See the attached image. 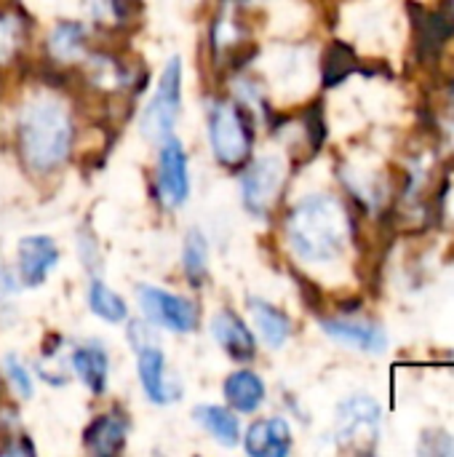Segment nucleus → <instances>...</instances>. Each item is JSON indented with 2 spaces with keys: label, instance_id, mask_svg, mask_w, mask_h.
<instances>
[{
  "label": "nucleus",
  "instance_id": "obj_1",
  "mask_svg": "<svg viewBox=\"0 0 454 457\" xmlns=\"http://www.w3.org/2000/svg\"><path fill=\"white\" fill-rule=\"evenodd\" d=\"M286 241L308 265L337 262L351 241V225L343 204L326 193L302 198L286 220Z\"/></svg>",
  "mask_w": 454,
  "mask_h": 457
},
{
  "label": "nucleus",
  "instance_id": "obj_2",
  "mask_svg": "<svg viewBox=\"0 0 454 457\" xmlns=\"http://www.w3.org/2000/svg\"><path fill=\"white\" fill-rule=\"evenodd\" d=\"M19 153L24 163L37 171L48 174L59 169L72 145V118L70 110L54 96H35L19 110Z\"/></svg>",
  "mask_w": 454,
  "mask_h": 457
},
{
  "label": "nucleus",
  "instance_id": "obj_3",
  "mask_svg": "<svg viewBox=\"0 0 454 457\" xmlns=\"http://www.w3.org/2000/svg\"><path fill=\"white\" fill-rule=\"evenodd\" d=\"M209 142L211 153L225 166H238L249 158L254 131L246 110L227 99H214L209 104Z\"/></svg>",
  "mask_w": 454,
  "mask_h": 457
},
{
  "label": "nucleus",
  "instance_id": "obj_4",
  "mask_svg": "<svg viewBox=\"0 0 454 457\" xmlns=\"http://www.w3.org/2000/svg\"><path fill=\"white\" fill-rule=\"evenodd\" d=\"M179 110H182V59L171 56L161 72L153 99L147 102L139 118L142 137L150 142H163L166 137H171Z\"/></svg>",
  "mask_w": 454,
  "mask_h": 457
},
{
  "label": "nucleus",
  "instance_id": "obj_5",
  "mask_svg": "<svg viewBox=\"0 0 454 457\" xmlns=\"http://www.w3.org/2000/svg\"><path fill=\"white\" fill-rule=\"evenodd\" d=\"M380 426H383V410L372 396L356 394L340 402L334 418V436L343 450L372 453L380 442Z\"/></svg>",
  "mask_w": 454,
  "mask_h": 457
},
{
  "label": "nucleus",
  "instance_id": "obj_6",
  "mask_svg": "<svg viewBox=\"0 0 454 457\" xmlns=\"http://www.w3.org/2000/svg\"><path fill=\"white\" fill-rule=\"evenodd\" d=\"M128 343L136 353V370H139V383L147 394V399L153 404H171L177 402L182 394H179V386L169 378V370H166V356L163 351L150 340V332L144 324L134 321L128 327Z\"/></svg>",
  "mask_w": 454,
  "mask_h": 457
},
{
  "label": "nucleus",
  "instance_id": "obj_7",
  "mask_svg": "<svg viewBox=\"0 0 454 457\" xmlns=\"http://www.w3.org/2000/svg\"><path fill=\"white\" fill-rule=\"evenodd\" d=\"M286 182V161L281 155H260L249 163V169L241 177V193L244 204L254 217L270 214V209L278 204V195L284 193Z\"/></svg>",
  "mask_w": 454,
  "mask_h": 457
},
{
  "label": "nucleus",
  "instance_id": "obj_8",
  "mask_svg": "<svg viewBox=\"0 0 454 457\" xmlns=\"http://www.w3.org/2000/svg\"><path fill=\"white\" fill-rule=\"evenodd\" d=\"M136 300H139V308H142L147 324L163 327L177 335H190L198 327V308L187 297L171 295L161 287L142 284L136 289Z\"/></svg>",
  "mask_w": 454,
  "mask_h": 457
},
{
  "label": "nucleus",
  "instance_id": "obj_9",
  "mask_svg": "<svg viewBox=\"0 0 454 457\" xmlns=\"http://www.w3.org/2000/svg\"><path fill=\"white\" fill-rule=\"evenodd\" d=\"M155 193L169 209L185 206L190 198V171H187V153L182 142L171 134L161 145L158 171H155Z\"/></svg>",
  "mask_w": 454,
  "mask_h": 457
},
{
  "label": "nucleus",
  "instance_id": "obj_10",
  "mask_svg": "<svg viewBox=\"0 0 454 457\" xmlns=\"http://www.w3.org/2000/svg\"><path fill=\"white\" fill-rule=\"evenodd\" d=\"M59 262V249L48 236H27L19 241L16 249V268L21 287L37 289L48 281L51 270Z\"/></svg>",
  "mask_w": 454,
  "mask_h": 457
},
{
  "label": "nucleus",
  "instance_id": "obj_11",
  "mask_svg": "<svg viewBox=\"0 0 454 457\" xmlns=\"http://www.w3.org/2000/svg\"><path fill=\"white\" fill-rule=\"evenodd\" d=\"M321 329L326 337L351 345L356 351L364 353H383L388 348V335L383 327L372 324V321H361V319H324Z\"/></svg>",
  "mask_w": 454,
  "mask_h": 457
},
{
  "label": "nucleus",
  "instance_id": "obj_12",
  "mask_svg": "<svg viewBox=\"0 0 454 457\" xmlns=\"http://www.w3.org/2000/svg\"><path fill=\"white\" fill-rule=\"evenodd\" d=\"M211 337L235 361H252L257 356V340H254L252 329L233 311L214 313V319H211Z\"/></svg>",
  "mask_w": 454,
  "mask_h": 457
},
{
  "label": "nucleus",
  "instance_id": "obj_13",
  "mask_svg": "<svg viewBox=\"0 0 454 457\" xmlns=\"http://www.w3.org/2000/svg\"><path fill=\"white\" fill-rule=\"evenodd\" d=\"M244 447L254 457H286L292 450V428L284 418L257 420L252 423Z\"/></svg>",
  "mask_w": 454,
  "mask_h": 457
},
{
  "label": "nucleus",
  "instance_id": "obj_14",
  "mask_svg": "<svg viewBox=\"0 0 454 457\" xmlns=\"http://www.w3.org/2000/svg\"><path fill=\"white\" fill-rule=\"evenodd\" d=\"M126 434H128V423L118 412H104L86 428L83 447L91 455H118L126 445Z\"/></svg>",
  "mask_w": 454,
  "mask_h": 457
},
{
  "label": "nucleus",
  "instance_id": "obj_15",
  "mask_svg": "<svg viewBox=\"0 0 454 457\" xmlns=\"http://www.w3.org/2000/svg\"><path fill=\"white\" fill-rule=\"evenodd\" d=\"M249 313H252V321L268 348L281 351L289 343L292 321L284 311H278L276 305H270L265 300H249Z\"/></svg>",
  "mask_w": 454,
  "mask_h": 457
},
{
  "label": "nucleus",
  "instance_id": "obj_16",
  "mask_svg": "<svg viewBox=\"0 0 454 457\" xmlns=\"http://www.w3.org/2000/svg\"><path fill=\"white\" fill-rule=\"evenodd\" d=\"M225 399L235 412L252 415L265 404V380L257 372L238 370L225 380Z\"/></svg>",
  "mask_w": 454,
  "mask_h": 457
},
{
  "label": "nucleus",
  "instance_id": "obj_17",
  "mask_svg": "<svg viewBox=\"0 0 454 457\" xmlns=\"http://www.w3.org/2000/svg\"><path fill=\"white\" fill-rule=\"evenodd\" d=\"M72 370L80 378V383L94 394L102 396L107 391V375H110V359L102 345H80L72 353Z\"/></svg>",
  "mask_w": 454,
  "mask_h": 457
},
{
  "label": "nucleus",
  "instance_id": "obj_18",
  "mask_svg": "<svg viewBox=\"0 0 454 457\" xmlns=\"http://www.w3.org/2000/svg\"><path fill=\"white\" fill-rule=\"evenodd\" d=\"M193 420L211 436L217 439L222 447H235L238 439H241V423L238 418L225 410V407H217V404H201L193 410Z\"/></svg>",
  "mask_w": 454,
  "mask_h": 457
},
{
  "label": "nucleus",
  "instance_id": "obj_19",
  "mask_svg": "<svg viewBox=\"0 0 454 457\" xmlns=\"http://www.w3.org/2000/svg\"><path fill=\"white\" fill-rule=\"evenodd\" d=\"M48 48L56 59L72 62L86 54V27L78 21H64L56 24L54 32L48 35Z\"/></svg>",
  "mask_w": 454,
  "mask_h": 457
},
{
  "label": "nucleus",
  "instance_id": "obj_20",
  "mask_svg": "<svg viewBox=\"0 0 454 457\" xmlns=\"http://www.w3.org/2000/svg\"><path fill=\"white\" fill-rule=\"evenodd\" d=\"M88 308H91L94 316H99L107 324H120L128 316V308H126L123 297L115 289H110L104 281H91V287H88Z\"/></svg>",
  "mask_w": 454,
  "mask_h": 457
},
{
  "label": "nucleus",
  "instance_id": "obj_21",
  "mask_svg": "<svg viewBox=\"0 0 454 457\" xmlns=\"http://www.w3.org/2000/svg\"><path fill=\"white\" fill-rule=\"evenodd\" d=\"M182 265H185V276L193 287H201L206 273H209V246L201 230H190L185 238V249H182Z\"/></svg>",
  "mask_w": 454,
  "mask_h": 457
},
{
  "label": "nucleus",
  "instance_id": "obj_22",
  "mask_svg": "<svg viewBox=\"0 0 454 457\" xmlns=\"http://www.w3.org/2000/svg\"><path fill=\"white\" fill-rule=\"evenodd\" d=\"M24 40V21L16 13H0V64L11 62Z\"/></svg>",
  "mask_w": 454,
  "mask_h": 457
},
{
  "label": "nucleus",
  "instance_id": "obj_23",
  "mask_svg": "<svg viewBox=\"0 0 454 457\" xmlns=\"http://www.w3.org/2000/svg\"><path fill=\"white\" fill-rule=\"evenodd\" d=\"M417 453L428 457L454 455V439L447 431H442V428H428V431H423V436H420Z\"/></svg>",
  "mask_w": 454,
  "mask_h": 457
},
{
  "label": "nucleus",
  "instance_id": "obj_24",
  "mask_svg": "<svg viewBox=\"0 0 454 457\" xmlns=\"http://www.w3.org/2000/svg\"><path fill=\"white\" fill-rule=\"evenodd\" d=\"M5 378H8L11 388L16 391V396H21V399H32V378H29V372L24 370V364H21V361H16L13 356H8V359H5Z\"/></svg>",
  "mask_w": 454,
  "mask_h": 457
},
{
  "label": "nucleus",
  "instance_id": "obj_25",
  "mask_svg": "<svg viewBox=\"0 0 454 457\" xmlns=\"http://www.w3.org/2000/svg\"><path fill=\"white\" fill-rule=\"evenodd\" d=\"M126 8H128L126 0H86V11L102 21H115L126 16Z\"/></svg>",
  "mask_w": 454,
  "mask_h": 457
},
{
  "label": "nucleus",
  "instance_id": "obj_26",
  "mask_svg": "<svg viewBox=\"0 0 454 457\" xmlns=\"http://www.w3.org/2000/svg\"><path fill=\"white\" fill-rule=\"evenodd\" d=\"M19 292V284L13 278V273L0 262V303H5L8 297H13Z\"/></svg>",
  "mask_w": 454,
  "mask_h": 457
},
{
  "label": "nucleus",
  "instance_id": "obj_27",
  "mask_svg": "<svg viewBox=\"0 0 454 457\" xmlns=\"http://www.w3.org/2000/svg\"><path fill=\"white\" fill-rule=\"evenodd\" d=\"M452 359H454V353H452Z\"/></svg>",
  "mask_w": 454,
  "mask_h": 457
}]
</instances>
